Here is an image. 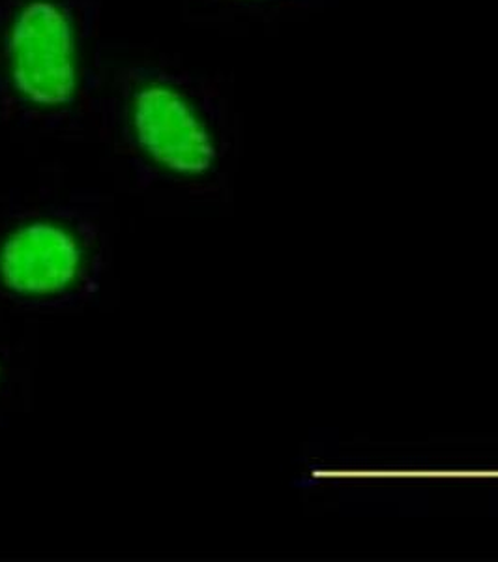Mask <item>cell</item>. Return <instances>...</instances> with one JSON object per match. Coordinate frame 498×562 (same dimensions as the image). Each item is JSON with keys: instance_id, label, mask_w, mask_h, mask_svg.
<instances>
[{"instance_id": "cell-5", "label": "cell", "mask_w": 498, "mask_h": 562, "mask_svg": "<svg viewBox=\"0 0 498 562\" xmlns=\"http://www.w3.org/2000/svg\"><path fill=\"white\" fill-rule=\"evenodd\" d=\"M242 2H259V0H242Z\"/></svg>"}, {"instance_id": "cell-2", "label": "cell", "mask_w": 498, "mask_h": 562, "mask_svg": "<svg viewBox=\"0 0 498 562\" xmlns=\"http://www.w3.org/2000/svg\"><path fill=\"white\" fill-rule=\"evenodd\" d=\"M126 128L150 166L174 179H203L216 167L217 137L197 100L180 85L150 77L126 98Z\"/></svg>"}, {"instance_id": "cell-3", "label": "cell", "mask_w": 498, "mask_h": 562, "mask_svg": "<svg viewBox=\"0 0 498 562\" xmlns=\"http://www.w3.org/2000/svg\"><path fill=\"white\" fill-rule=\"evenodd\" d=\"M84 261L76 231L57 220H31L0 243V283L23 299H52L76 288Z\"/></svg>"}, {"instance_id": "cell-1", "label": "cell", "mask_w": 498, "mask_h": 562, "mask_svg": "<svg viewBox=\"0 0 498 562\" xmlns=\"http://www.w3.org/2000/svg\"><path fill=\"white\" fill-rule=\"evenodd\" d=\"M2 70L18 102L39 113L70 109L83 89V47L65 0H20L2 33Z\"/></svg>"}, {"instance_id": "cell-4", "label": "cell", "mask_w": 498, "mask_h": 562, "mask_svg": "<svg viewBox=\"0 0 498 562\" xmlns=\"http://www.w3.org/2000/svg\"><path fill=\"white\" fill-rule=\"evenodd\" d=\"M0 381H2V364H0Z\"/></svg>"}]
</instances>
